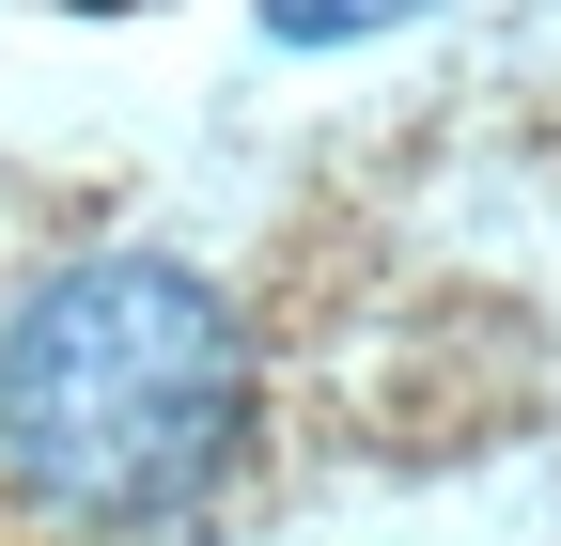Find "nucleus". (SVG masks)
Masks as SVG:
<instances>
[{"label": "nucleus", "instance_id": "f03ea898", "mask_svg": "<svg viewBox=\"0 0 561 546\" xmlns=\"http://www.w3.org/2000/svg\"><path fill=\"white\" fill-rule=\"evenodd\" d=\"M390 16H421V0H265L280 47H359V32H390Z\"/></svg>", "mask_w": 561, "mask_h": 546}, {"label": "nucleus", "instance_id": "f257e3e1", "mask_svg": "<svg viewBox=\"0 0 561 546\" xmlns=\"http://www.w3.org/2000/svg\"><path fill=\"white\" fill-rule=\"evenodd\" d=\"M250 453V328L172 250H79L0 328V468L79 531H172Z\"/></svg>", "mask_w": 561, "mask_h": 546}]
</instances>
